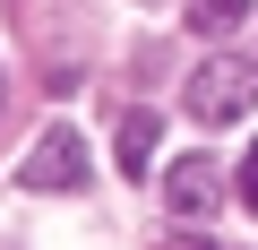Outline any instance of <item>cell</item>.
I'll list each match as a JSON object with an SVG mask.
<instances>
[{
    "mask_svg": "<svg viewBox=\"0 0 258 250\" xmlns=\"http://www.w3.org/2000/svg\"><path fill=\"white\" fill-rule=\"evenodd\" d=\"M249 104H258V69H249V61L215 52L207 69H189V112H198V121H215V130H224V121H241Z\"/></svg>",
    "mask_w": 258,
    "mask_h": 250,
    "instance_id": "obj_1",
    "label": "cell"
},
{
    "mask_svg": "<svg viewBox=\"0 0 258 250\" xmlns=\"http://www.w3.org/2000/svg\"><path fill=\"white\" fill-rule=\"evenodd\" d=\"M18 181H26V190H78V181H86V138L69 130V121H52V130L26 147Z\"/></svg>",
    "mask_w": 258,
    "mask_h": 250,
    "instance_id": "obj_2",
    "label": "cell"
},
{
    "mask_svg": "<svg viewBox=\"0 0 258 250\" xmlns=\"http://www.w3.org/2000/svg\"><path fill=\"white\" fill-rule=\"evenodd\" d=\"M164 198H172V216H215V198H224V181H215V156H172V173H164Z\"/></svg>",
    "mask_w": 258,
    "mask_h": 250,
    "instance_id": "obj_3",
    "label": "cell"
},
{
    "mask_svg": "<svg viewBox=\"0 0 258 250\" xmlns=\"http://www.w3.org/2000/svg\"><path fill=\"white\" fill-rule=\"evenodd\" d=\"M112 147H120V173H129V181H147V164H155V147H164V121H155V112H120Z\"/></svg>",
    "mask_w": 258,
    "mask_h": 250,
    "instance_id": "obj_4",
    "label": "cell"
},
{
    "mask_svg": "<svg viewBox=\"0 0 258 250\" xmlns=\"http://www.w3.org/2000/svg\"><path fill=\"white\" fill-rule=\"evenodd\" d=\"M241 18H249V0H189V26L198 35H232Z\"/></svg>",
    "mask_w": 258,
    "mask_h": 250,
    "instance_id": "obj_5",
    "label": "cell"
},
{
    "mask_svg": "<svg viewBox=\"0 0 258 250\" xmlns=\"http://www.w3.org/2000/svg\"><path fill=\"white\" fill-rule=\"evenodd\" d=\"M241 207H249V216H258V147H249V156H241Z\"/></svg>",
    "mask_w": 258,
    "mask_h": 250,
    "instance_id": "obj_6",
    "label": "cell"
}]
</instances>
